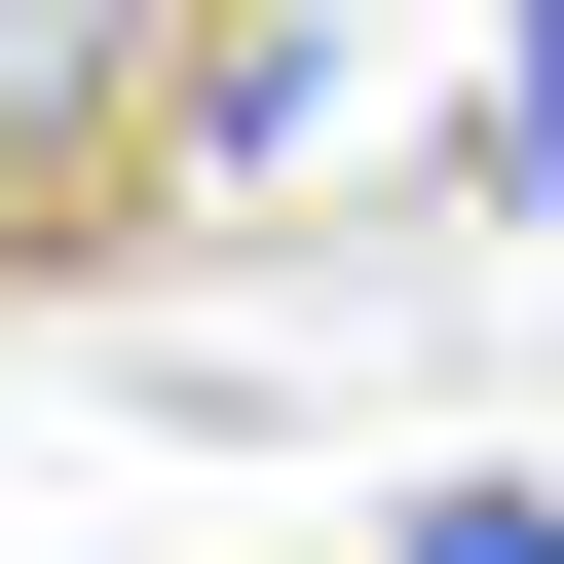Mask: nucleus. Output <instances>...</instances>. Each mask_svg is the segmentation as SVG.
<instances>
[{
	"label": "nucleus",
	"mask_w": 564,
	"mask_h": 564,
	"mask_svg": "<svg viewBox=\"0 0 564 564\" xmlns=\"http://www.w3.org/2000/svg\"><path fill=\"white\" fill-rule=\"evenodd\" d=\"M151 188H226L188 0H0V263H76V226H151Z\"/></svg>",
	"instance_id": "obj_1"
},
{
	"label": "nucleus",
	"mask_w": 564,
	"mask_h": 564,
	"mask_svg": "<svg viewBox=\"0 0 564 564\" xmlns=\"http://www.w3.org/2000/svg\"><path fill=\"white\" fill-rule=\"evenodd\" d=\"M377 564H564V489H414V527H377Z\"/></svg>",
	"instance_id": "obj_2"
}]
</instances>
